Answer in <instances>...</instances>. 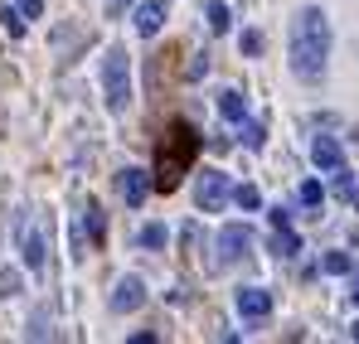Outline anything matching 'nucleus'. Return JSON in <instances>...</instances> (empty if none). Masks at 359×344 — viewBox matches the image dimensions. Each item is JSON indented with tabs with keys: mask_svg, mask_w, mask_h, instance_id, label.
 I'll return each instance as SVG.
<instances>
[{
	"mask_svg": "<svg viewBox=\"0 0 359 344\" xmlns=\"http://www.w3.org/2000/svg\"><path fill=\"white\" fill-rule=\"evenodd\" d=\"M194 156H199V131L189 126V121H175L170 131H165V141L156 146V189H180V179H184V170L194 165Z\"/></svg>",
	"mask_w": 359,
	"mask_h": 344,
	"instance_id": "obj_2",
	"label": "nucleus"
},
{
	"mask_svg": "<svg viewBox=\"0 0 359 344\" xmlns=\"http://www.w3.org/2000/svg\"><path fill=\"white\" fill-rule=\"evenodd\" d=\"M83 223H88V233H93V242H102V233H107V223H102V209H97V204H88Z\"/></svg>",
	"mask_w": 359,
	"mask_h": 344,
	"instance_id": "obj_20",
	"label": "nucleus"
},
{
	"mask_svg": "<svg viewBox=\"0 0 359 344\" xmlns=\"http://www.w3.org/2000/svg\"><path fill=\"white\" fill-rule=\"evenodd\" d=\"M320 199H325V189H320L316 179H306V184H301V204H306V209H316Z\"/></svg>",
	"mask_w": 359,
	"mask_h": 344,
	"instance_id": "obj_22",
	"label": "nucleus"
},
{
	"mask_svg": "<svg viewBox=\"0 0 359 344\" xmlns=\"http://www.w3.org/2000/svg\"><path fill=\"white\" fill-rule=\"evenodd\" d=\"M165 238H170L165 223H146V228H141V247H165Z\"/></svg>",
	"mask_w": 359,
	"mask_h": 344,
	"instance_id": "obj_21",
	"label": "nucleus"
},
{
	"mask_svg": "<svg viewBox=\"0 0 359 344\" xmlns=\"http://www.w3.org/2000/svg\"><path fill=\"white\" fill-rule=\"evenodd\" d=\"M229 199H233L238 209H248V214H252V209H262V189H257V184H238Z\"/></svg>",
	"mask_w": 359,
	"mask_h": 344,
	"instance_id": "obj_16",
	"label": "nucleus"
},
{
	"mask_svg": "<svg viewBox=\"0 0 359 344\" xmlns=\"http://www.w3.org/2000/svg\"><path fill=\"white\" fill-rule=\"evenodd\" d=\"M219 112L229 116V121H243V116H248V102H243V92H233V88H229V92H219Z\"/></svg>",
	"mask_w": 359,
	"mask_h": 344,
	"instance_id": "obj_14",
	"label": "nucleus"
},
{
	"mask_svg": "<svg viewBox=\"0 0 359 344\" xmlns=\"http://www.w3.org/2000/svg\"><path fill=\"white\" fill-rule=\"evenodd\" d=\"M20 291V277L15 272H0V296H15Z\"/></svg>",
	"mask_w": 359,
	"mask_h": 344,
	"instance_id": "obj_26",
	"label": "nucleus"
},
{
	"mask_svg": "<svg viewBox=\"0 0 359 344\" xmlns=\"http://www.w3.org/2000/svg\"><path fill=\"white\" fill-rule=\"evenodd\" d=\"M325 58H330V20L320 5H306V10H297L292 34H287V63L301 83H320Z\"/></svg>",
	"mask_w": 359,
	"mask_h": 344,
	"instance_id": "obj_1",
	"label": "nucleus"
},
{
	"mask_svg": "<svg viewBox=\"0 0 359 344\" xmlns=\"http://www.w3.org/2000/svg\"><path fill=\"white\" fill-rule=\"evenodd\" d=\"M117 189H121V199H126L131 209H141L146 194H151V179H146V170H121L117 174Z\"/></svg>",
	"mask_w": 359,
	"mask_h": 344,
	"instance_id": "obj_10",
	"label": "nucleus"
},
{
	"mask_svg": "<svg viewBox=\"0 0 359 344\" xmlns=\"http://www.w3.org/2000/svg\"><path fill=\"white\" fill-rule=\"evenodd\" d=\"M238 136H243V146H248V151H262V141H267L262 121H248V116L238 121Z\"/></svg>",
	"mask_w": 359,
	"mask_h": 344,
	"instance_id": "obj_15",
	"label": "nucleus"
},
{
	"mask_svg": "<svg viewBox=\"0 0 359 344\" xmlns=\"http://www.w3.org/2000/svg\"><path fill=\"white\" fill-rule=\"evenodd\" d=\"M102 92H107V112H126L131 107V58L126 49H107L102 58Z\"/></svg>",
	"mask_w": 359,
	"mask_h": 344,
	"instance_id": "obj_3",
	"label": "nucleus"
},
{
	"mask_svg": "<svg viewBox=\"0 0 359 344\" xmlns=\"http://www.w3.org/2000/svg\"><path fill=\"white\" fill-rule=\"evenodd\" d=\"M0 29H5L10 39H20V34H25V15H20V10H0Z\"/></svg>",
	"mask_w": 359,
	"mask_h": 344,
	"instance_id": "obj_18",
	"label": "nucleus"
},
{
	"mask_svg": "<svg viewBox=\"0 0 359 344\" xmlns=\"http://www.w3.org/2000/svg\"><path fill=\"white\" fill-rule=\"evenodd\" d=\"M146 305V282L141 277H121L117 291H112V310L117 315H131V310H141Z\"/></svg>",
	"mask_w": 359,
	"mask_h": 344,
	"instance_id": "obj_8",
	"label": "nucleus"
},
{
	"mask_svg": "<svg viewBox=\"0 0 359 344\" xmlns=\"http://www.w3.org/2000/svg\"><path fill=\"white\" fill-rule=\"evenodd\" d=\"M238 49H243V54H248V58H257V54H262V49H267V39H262V34H257V29H243Z\"/></svg>",
	"mask_w": 359,
	"mask_h": 344,
	"instance_id": "obj_19",
	"label": "nucleus"
},
{
	"mask_svg": "<svg viewBox=\"0 0 359 344\" xmlns=\"http://www.w3.org/2000/svg\"><path fill=\"white\" fill-rule=\"evenodd\" d=\"M229 194H233V184H229V174H224V170H204V174H199V184H194V204H199V214H219V209L229 204Z\"/></svg>",
	"mask_w": 359,
	"mask_h": 344,
	"instance_id": "obj_4",
	"label": "nucleus"
},
{
	"mask_svg": "<svg viewBox=\"0 0 359 344\" xmlns=\"http://www.w3.org/2000/svg\"><path fill=\"white\" fill-rule=\"evenodd\" d=\"M204 15H209V29H214V34H224V29L233 25V15H229V5H224V0H209V10H204Z\"/></svg>",
	"mask_w": 359,
	"mask_h": 344,
	"instance_id": "obj_17",
	"label": "nucleus"
},
{
	"mask_svg": "<svg viewBox=\"0 0 359 344\" xmlns=\"http://www.w3.org/2000/svg\"><path fill=\"white\" fill-rule=\"evenodd\" d=\"M350 296H355V305H359V277H355V282H350Z\"/></svg>",
	"mask_w": 359,
	"mask_h": 344,
	"instance_id": "obj_28",
	"label": "nucleus"
},
{
	"mask_svg": "<svg viewBox=\"0 0 359 344\" xmlns=\"http://www.w3.org/2000/svg\"><path fill=\"white\" fill-rule=\"evenodd\" d=\"M248 252H252V228H248V223H229V228L219 233V267L243 262Z\"/></svg>",
	"mask_w": 359,
	"mask_h": 344,
	"instance_id": "obj_5",
	"label": "nucleus"
},
{
	"mask_svg": "<svg viewBox=\"0 0 359 344\" xmlns=\"http://www.w3.org/2000/svg\"><path fill=\"white\" fill-rule=\"evenodd\" d=\"M287 223H292V214H287V209L277 204V209H272V228H287Z\"/></svg>",
	"mask_w": 359,
	"mask_h": 344,
	"instance_id": "obj_27",
	"label": "nucleus"
},
{
	"mask_svg": "<svg viewBox=\"0 0 359 344\" xmlns=\"http://www.w3.org/2000/svg\"><path fill=\"white\" fill-rule=\"evenodd\" d=\"M233 305H238L243 320H262V315H272V291L267 287H243L233 296Z\"/></svg>",
	"mask_w": 359,
	"mask_h": 344,
	"instance_id": "obj_7",
	"label": "nucleus"
},
{
	"mask_svg": "<svg viewBox=\"0 0 359 344\" xmlns=\"http://www.w3.org/2000/svg\"><path fill=\"white\" fill-rule=\"evenodd\" d=\"M20 15H25V20H39V15H44V0H20Z\"/></svg>",
	"mask_w": 359,
	"mask_h": 344,
	"instance_id": "obj_24",
	"label": "nucleus"
},
{
	"mask_svg": "<svg viewBox=\"0 0 359 344\" xmlns=\"http://www.w3.org/2000/svg\"><path fill=\"white\" fill-rule=\"evenodd\" d=\"M350 340H359V320H355V330H350Z\"/></svg>",
	"mask_w": 359,
	"mask_h": 344,
	"instance_id": "obj_29",
	"label": "nucleus"
},
{
	"mask_svg": "<svg viewBox=\"0 0 359 344\" xmlns=\"http://www.w3.org/2000/svg\"><path fill=\"white\" fill-rule=\"evenodd\" d=\"M311 160H316V170L340 174V170H345V146H340L335 136H316V146H311Z\"/></svg>",
	"mask_w": 359,
	"mask_h": 344,
	"instance_id": "obj_6",
	"label": "nucleus"
},
{
	"mask_svg": "<svg viewBox=\"0 0 359 344\" xmlns=\"http://www.w3.org/2000/svg\"><path fill=\"white\" fill-rule=\"evenodd\" d=\"M136 34H161V25H165V0H146V5H136Z\"/></svg>",
	"mask_w": 359,
	"mask_h": 344,
	"instance_id": "obj_11",
	"label": "nucleus"
},
{
	"mask_svg": "<svg viewBox=\"0 0 359 344\" xmlns=\"http://www.w3.org/2000/svg\"><path fill=\"white\" fill-rule=\"evenodd\" d=\"M320 272H325V277H350L355 262H350V252H325V257H320Z\"/></svg>",
	"mask_w": 359,
	"mask_h": 344,
	"instance_id": "obj_13",
	"label": "nucleus"
},
{
	"mask_svg": "<svg viewBox=\"0 0 359 344\" xmlns=\"http://www.w3.org/2000/svg\"><path fill=\"white\" fill-rule=\"evenodd\" d=\"M20 257L29 272H44V233L29 228V219H20Z\"/></svg>",
	"mask_w": 359,
	"mask_h": 344,
	"instance_id": "obj_9",
	"label": "nucleus"
},
{
	"mask_svg": "<svg viewBox=\"0 0 359 344\" xmlns=\"http://www.w3.org/2000/svg\"><path fill=\"white\" fill-rule=\"evenodd\" d=\"M204 73H209V54H199V58H194V63H189V83H199Z\"/></svg>",
	"mask_w": 359,
	"mask_h": 344,
	"instance_id": "obj_25",
	"label": "nucleus"
},
{
	"mask_svg": "<svg viewBox=\"0 0 359 344\" xmlns=\"http://www.w3.org/2000/svg\"><path fill=\"white\" fill-rule=\"evenodd\" d=\"M335 194H340V199H345V204H355V199H359L355 179H350V174H345V170H340V184H335Z\"/></svg>",
	"mask_w": 359,
	"mask_h": 344,
	"instance_id": "obj_23",
	"label": "nucleus"
},
{
	"mask_svg": "<svg viewBox=\"0 0 359 344\" xmlns=\"http://www.w3.org/2000/svg\"><path fill=\"white\" fill-rule=\"evenodd\" d=\"M272 252H277V257H297V252H301V238L292 233V223L272 233Z\"/></svg>",
	"mask_w": 359,
	"mask_h": 344,
	"instance_id": "obj_12",
	"label": "nucleus"
}]
</instances>
